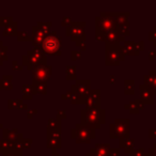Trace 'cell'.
<instances>
[{
    "label": "cell",
    "instance_id": "1",
    "mask_svg": "<svg viewBox=\"0 0 156 156\" xmlns=\"http://www.w3.org/2000/svg\"><path fill=\"white\" fill-rule=\"evenodd\" d=\"M105 122V110L100 107L85 108L81 110V124L87 127L100 128L101 124Z\"/></svg>",
    "mask_w": 156,
    "mask_h": 156
},
{
    "label": "cell",
    "instance_id": "2",
    "mask_svg": "<svg viewBox=\"0 0 156 156\" xmlns=\"http://www.w3.org/2000/svg\"><path fill=\"white\" fill-rule=\"evenodd\" d=\"M44 54L45 52L43 51V49L37 46L33 50L28 51L27 56L23 57V64L26 65L28 69H33L37 65L46 64L47 59Z\"/></svg>",
    "mask_w": 156,
    "mask_h": 156
},
{
    "label": "cell",
    "instance_id": "3",
    "mask_svg": "<svg viewBox=\"0 0 156 156\" xmlns=\"http://www.w3.org/2000/svg\"><path fill=\"white\" fill-rule=\"evenodd\" d=\"M71 137L77 143H90L95 138V128L87 127L83 124H78L71 132Z\"/></svg>",
    "mask_w": 156,
    "mask_h": 156
},
{
    "label": "cell",
    "instance_id": "4",
    "mask_svg": "<svg viewBox=\"0 0 156 156\" xmlns=\"http://www.w3.org/2000/svg\"><path fill=\"white\" fill-rule=\"evenodd\" d=\"M71 91L73 92V98H71V102L73 104H85L86 98L90 93V81H77L76 85L72 86Z\"/></svg>",
    "mask_w": 156,
    "mask_h": 156
},
{
    "label": "cell",
    "instance_id": "5",
    "mask_svg": "<svg viewBox=\"0 0 156 156\" xmlns=\"http://www.w3.org/2000/svg\"><path fill=\"white\" fill-rule=\"evenodd\" d=\"M42 49L46 55L49 56H60L61 55V40L57 37L56 33L44 37L42 43Z\"/></svg>",
    "mask_w": 156,
    "mask_h": 156
},
{
    "label": "cell",
    "instance_id": "6",
    "mask_svg": "<svg viewBox=\"0 0 156 156\" xmlns=\"http://www.w3.org/2000/svg\"><path fill=\"white\" fill-rule=\"evenodd\" d=\"M123 48L120 47L118 43L109 44L107 43L106 47V59L105 62L107 65H119L122 60H124Z\"/></svg>",
    "mask_w": 156,
    "mask_h": 156
},
{
    "label": "cell",
    "instance_id": "7",
    "mask_svg": "<svg viewBox=\"0 0 156 156\" xmlns=\"http://www.w3.org/2000/svg\"><path fill=\"white\" fill-rule=\"evenodd\" d=\"M109 129H110L111 138H128V135H129V133H128V130H129V120H115V123L110 125Z\"/></svg>",
    "mask_w": 156,
    "mask_h": 156
},
{
    "label": "cell",
    "instance_id": "8",
    "mask_svg": "<svg viewBox=\"0 0 156 156\" xmlns=\"http://www.w3.org/2000/svg\"><path fill=\"white\" fill-rule=\"evenodd\" d=\"M50 75H51V66H48L46 64L37 65L33 69V85L39 83H46L49 79Z\"/></svg>",
    "mask_w": 156,
    "mask_h": 156
},
{
    "label": "cell",
    "instance_id": "9",
    "mask_svg": "<svg viewBox=\"0 0 156 156\" xmlns=\"http://www.w3.org/2000/svg\"><path fill=\"white\" fill-rule=\"evenodd\" d=\"M47 147L52 150V153L61 147V132L60 130H48Z\"/></svg>",
    "mask_w": 156,
    "mask_h": 156
},
{
    "label": "cell",
    "instance_id": "10",
    "mask_svg": "<svg viewBox=\"0 0 156 156\" xmlns=\"http://www.w3.org/2000/svg\"><path fill=\"white\" fill-rule=\"evenodd\" d=\"M86 108H92V107H100V91H90V93L86 98Z\"/></svg>",
    "mask_w": 156,
    "mask_h": 156
},
{
    "label": "cell",
    "instance_id": "11",
    "mask_svg": "<svg viewBox=\"0 0 156 156\" xmlns=\"http://www.w3.org/2000/svg\"><path fill=\"white\" fill-rule=\"evenodd\" d=\"M139 88H140V91H141V101L144 104H149V105L153 104V95H154L153 90L147 85H141Z\"/></svg>",
    "mask_w": 156,
    "mask_h": 156
},
{
    "label": "cell",
    "instance_id": "12",
    "mask_svg": "<svg viewBox=\"0 0 156 156\" xmlns=\"http://www.w3.org/2000/svg\"><path fill=\"white\" fill-rule=\"evenodd\" d=\"M110 150V145L108 143H98L90 153L92 156H109Z\"/></svg>",
    "mask_w": 156,
    "mask_h": 156
},
{
    "label": "cell",
    "instance_id": "13",
    "mask_svg": "<svg viewBox=\"0 0 156 156\" xmlns=\"http://www.w3.org/2000/svg\"><path fill=\"white\" fill-rule=\"evenodd\" d=\"M141 44V43H140ZM140 44L132 43V42H127L125 45L123 46V51L125 55H129V56H138L139 51L143 49L142 46H139Z\"/></svg>",
    "mask_w": 156,
    "mask_h": 156
},
{
    "label": "cell",
    "instance_id": "14",
    "mask_svg": "<svg viewBox=\"0 0 156 156\" xmlns=\"http://www.w3.org/2000/svg\"><path fill=\"white\" fill-rule=\"evenodd\" d=\"M144 85L149 86L154 91V94H156V71H151L144 76Z\"/></svg>",
    "mask_w": 156,
    "mask_h": 156
},
{
    "label": "cell",
    "instance_id": "15",
    "mask_svg": "<svg viewBox=\"0 0 156 156\" xmlns=\"http://www.w3.org/2000/svg\"><path fill=\"white\" fill-rule=\"evenodd\" d=\"M20 138H22V134L18 133L17 129L3 130V139H7V140H10V141H15Z\"/></svg>",
    "mask_w": 156,
    "mask_h": 156
},
{
    "label": "cell",
    "instance_id": "16",
    "mask_svg": "<svg viewBox=\"0 0 156 156\" xmlns=\"http://www.w3.org/2000/svg\"><path fill=\"white\" fill-rule=\"evenodd\" d=\"M143 106H144V103L142 101H134L126 105L125 108L128 109L132 113H138L140 109H143Z\"/></svg>",
    "mask_w": 156,
    "mask_h": 156
},
{
    "label": "cell",
    "instance_id": "17",
    "mask_svg": "<svg viewBox=\"0 0 156 156\" xmlns=\"http://www.w3.org/2000/svg\"><path fill=\"white\" fill-rule=\"evenodd\" d=\"M12 75H5L0 79V90H11L12 89Z\"/></svg>",
    "mask_w": 156,
    "mask_h": 156
},
{
    "label": "cell",
    "instance_id": "18",
    "mask_svg": "<svg viewBox=\"0 0 156 156\" xmlns=\"http://www.w3.org/2000/svg\"><path fill=\"white\" fill-rule=\"evenodd\" d=\"M121 140V147L124 149V151L126 153H130L133 151V145H134V139H128V138H123L120 139Z\"/></svg>",
    "mask_w": 156,
    "mask_h": 156
},
{
    "label": "cell",
    "instance_id": "19",
    "mask_svg": "<svg viewBox=\"0 0 156 156\" xmlns=\"http://www.w3.org/2000/svg\"><path fill=\"white\" fill-rule=\"evenodd\" d=\"M23 98H27V100H30L32 98L33 94H35L34 92V87L33 86H30V85H25L23 86Z\"/></svg>",
    "mask_w": 156,
    "mask_h": 156
},
{
    "label": "cell",
    "instance_id": "20",
    "mask_svg": "<svg viewBox=\"0 0 156 156\" xmlns=\"http://www.w3.org/2000/svg\"><path fill=\"white\" fill-rule=\"evenodd\" d=\"M10 150H13V141L7 140V139L0 140V153H5Z\"/></svg>",
    "mask_w": 156,
    "mask_h": 156
},
{
    "label": "cell",
    "instance_id": "21",
    "mask_svg": "<svg viewBox=\"0 0 156 156\" xmlns=\"http://www.w3.org/2000/svg\"><path fill=\"white\" fill-rule=\"evenodd\" d=\"M47 130H61V123L60 119H50L48 121V126Z\"/></svg>",
    "mask_w": 156,
    "mask_h": 156
},
{
    "label": "cell",
    "instance_id": "22",
    "mask_svg": "<svg viewBox=\"0 0 156 156\" xmlns=\"http://www.w3.org/2000/svg\"><path fill=\"white\" fill-rule=\"evenodd\" d=\"M9 108L10 109H26L27 105H23L20 100H10L9 101Z\"/></svg>",
    "mask_w": 156,
    "mask_h": 156
},
{
    "label": "cell",
    "instance_id": "23",
    "mask_svg": "<svg viewBox=\"0 0 156 156\" xmlns=\"http://www.w3.org/2000/svg\"><path fill=\"white\" fill-rule=\"evenodd\" d=\"M7 51H8V48L5 46H3L2 43L0 42V65H2L3 61L8 60Z\"/></svg>",
    "mask_w": 156,
    "mask_h": 156
},
{
    "label": "cell",
    "instance_id": "24",
    "mask_svg": "<svg viewBox=\"0 0 156 156\" xmlns=\"http://www.w3.org/2000/svg\"><path fill=\"white\" fill-rule=\"evenodd\" d=\"M34 87V92L35 93H42L46 94V83H39L33 85Z\"/></svg>",
    "mask_w": 156,
    "mask_h": 156
},
{
    "label": "cell",
    "instance_id": "25",
    "mask_svg": "<svg viewBox=\"0 0 156 156\" xmlns=\"http://www.w3.org/2000/svg\"><path fill=\"white\" fill-rule=\"evenodd\" d=\"M76 67L74 65L66 66V79H75L76 78Z\"/></svg>",
    "mask_w": 156,
    "mask_h": 156
},
{
    "label": "cell",
    "instance_id": "26",
    "mask_svg": "<svg viewBox=\"0 0 156 156\" xmlns=\"http://www.w3.org/2000/svg\"><path fill=\"white\" fill-rule=\"evenodd\" d=\"M125 89H124V91H125V94H128V95H130V94H134V81L133 80H126L125 81Z\"/></svg>",
    "mask_w": 156,
    "mask_h": 156
},
{
    "label": "cell",
    "instance_id": "27",
    "mask_svg": "<svg viewBox=\"0 0 156 156\" xmlns=\"http://www.w3.org/2000/svg\"><path fill=\"white\" fill-rule=\"evenodd\" d=\"M3 156H22V151H17V150H10L3 153Z\"/></svg>",
    "mask_w": 156,
    "mask_h": 156
},
{
    "label": "cell",
    "instance_id": "28",
    "mask_svg": "<svg viewBox=\"0 0 156 156\" xmlns=\"http://www.w3.org/2000/svg\"><path fill=\"white\" fill-rule=\"evenodd\" d=\"M130 156H144V152H143L142 149L133 150V151L130 152Z\"/></svg>",
    "mask_w": 156,
    "mask_h": 156
},
{
    "label": "cell",
    "instance_id": "29",
    "mask_svg": "<svg viewBox=\"0 0 156 156\" xmlns=\"http://www.w3.org/2000/svg\"><path fill=\"white\" fill-rule=\"evenodd\" d=\"M71 54H72L71 58H72V60H73V61L78 60V59H80V57H81V54L79 51H75V50H73Z\"/></svg>",
    "mask_w": 156,
    "mask_h": 156
},
{
    "label": "cell",
    "instance_id": "30",
    "mask_svg": "<svg viewBox=\"0 0 156 156\" xmlns=\"http://www.w3.org/2000/svg\"><path fill=\"white\" fill-rule=\"evenodd\" d=\"M109 156H120V151L119 149H111Z\"/></svg>",
    "mask_w": 156,
    "mask_h": 156
},
{
    "label": "cell",
    "instance_id": "31",
    "mask_svg": "<svg viewBox=\"0 0 156 156\" xmlns=\"http://www.w3.org/2000/svg\"><path fill=\"white\" fill-rule=\"evenodd\" d=\"M31 139H24V147H29L31 145Z\"/></svg>",
    "mask_w": 156,
    "mask_h": 156
},
{
    "label": "cell",
    "instance_id": "32",
    "mask_svg": "<svg viewBox=\"0 0 156 156\" xmlns=\"http://www.w3.org/2000/svg\"><path fill=\"white\" fill-rule=\"evenodd\" d=\"M17 63H18L17 61H13V69H18V71L23 69V66H20Z\"/></svg>",
    "mask_w": 156,
    "mask_h": 156
},
{
    "label": "cell",
    "instance_id": "33",
    "mask_svg": "<svg viewBox=\"0 0 156 156\" xmlns=\"http://www.w3.org/2000/svg\"><path fill=\"white\" fill-rule=\"evenodd\" d=\"M149 156H156V144L154 145L153 149H151V151H150V153L147 154Z\"/></svg>",
    "mask_w": 156,
    "mask_h": 156
},
{
    "label": "cell",
    "instance_id": "34",
    "mask_svg": "<svg viewBox=\"0 0 156 156\" xmlns=\"http://www.w3.org/2000/svg\"><path fill=\"white\" fill-rule=\"evenodd\" d=\"M60 115L61 119H65V111L64 110H59L58 111V117Z\"/></svg>",
    "mask_w": 156,
    "mask_h": 156
},
{
    "label": "cell",
    "instance_id": "35",
    "mask_svg": "<svg viewBox=\"0 0 156 156\" xmlns=\"http://www.w3.org/2000/svg\"><path fill=\"white\" fill-rule=\"evenodd\" d=\"M150 137H151V138H156V129L150 130Z\"/></svg>",
    "mask_w": 156,
    "mask_h": 156
},
{
    "label": "cell",
    "instance_id": "36",
    "mask_svg": "<svg viewBox=\"0 0 156 156\" xmlns=\"http://www.w3.org/2000/svg\"><path fill=\"white\" fill-rule=\"evenodd\" d=\"M155 56H156V51H151V52H150V60H153Z\"/></svg>",
    "mask_w": 156,
    "mask_h": 156
},
{
    "label": "cell",
    "instance_id": "37",
    "mask_svg": "<svg viewBox=\"0 0 156 156\" xmlns=\"http://www.w3.org/2000/svg\"><path fill=\"white\" fill-rule=\"evenodd\" d=\"M37 110H31V111H29V113H28V119H31L32 118V113H37Z\"/></svg>",
    "mask_w": 156,
    "mask_h": 156
},
{
    "label": "cell",
    "instance_id": "38",
    "mask_svg": "<svg viewBox=\"0 0 156 156\" xmlns=\"http://www.w3.org/2000/svg\"><path fill=\"white\" fill-rule=\"evenodd\" d=\"M110 79H111V83H115V76H110Z\"/></svg>",
    "mask_w": 156,
    "mask_h": 156
},
{
    "label": "cell",
    "instance_id": "39",
    "mask_svg": "<svg viewBox=\"0 0 156 156\" xmlns=\"http://www.w3.org/2000/svg\"><path fill=\"white\" fill-rule=\"evenodd\" d=\"M52 156H61V155L58 153H56V152H54V153H52Z\"/></svg>",
    "mask_w": 156,
    "mask_h": 156
},
{
    "label": "cell",
    "instance_id": "40",
    "mask_svg": "<svg viewBox=\"0 0 156 156\" xmlns=\"http://www.w3.org/2000/svg\"><path fill=\"white\" fill-rule=\"evenodd\" d=\"M86 156H92V155H91V153H88V154H87V155H86Z\"/></svg>",
    "mask_w": 156,
    "mask_h": 156
},
{
    "label": "cell",
    "instance_id": "41",
    "mask_svg": "<svg viewBox=\"0 0 156 156\" xmlns=\"http://www.w3.org/2000/svg\"><path fill=\"white\" fill-rule=\"evenodd\" d=\"M1 128H2V125H1V124H0V129H1Z\"/></svg>",
    "mask_w": 156,
    "mask_h": 156
}]
</instances>
